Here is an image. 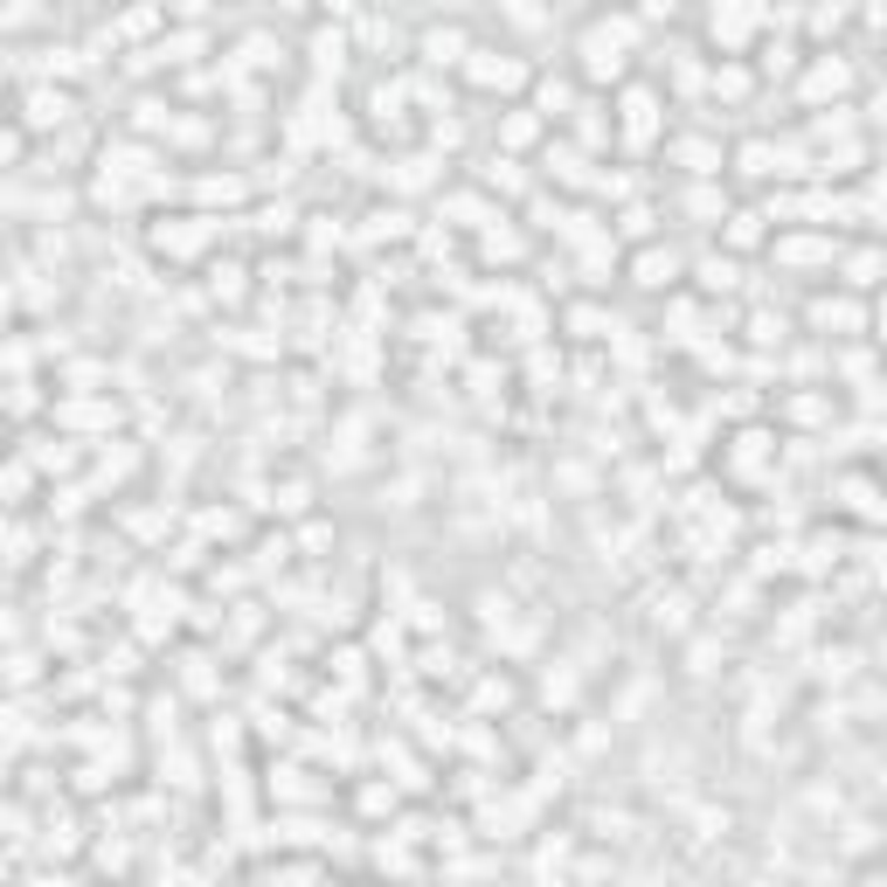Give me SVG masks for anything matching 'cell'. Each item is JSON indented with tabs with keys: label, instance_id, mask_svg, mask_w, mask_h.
<instances>
[]
</instances>
